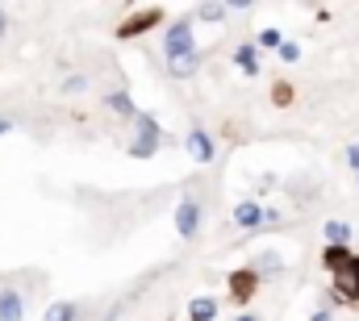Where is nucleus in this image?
<instances>
[{
    "label": "nucleus",
    "instance_id": "ddd939ff",
    "mask_svg": "<svg viewBox=\"0 0 359 321\" xmlns=\"http://www.w3.org/2000/svg\"><path fill=\"white\" fill-rule=\"evenodd\" d=\"M104 104H109L113 113H121L126 121H134V117H138V104L130 100V92H109V96H104Z\"/></svg>",
    "mask_w": 359,
    "mask_h": 321
},
{
    "label": "nucleus",
    "instance_id": "39448f33",
    "mask_svg": "<svg viewBox=\"0 0 359 321\" xmlns=\"http://www.w3.org/2000/svg\"><path fill=\"white\" fill-rule=\"evenodd\" d=\"M259 284H264V275H259L255 267L230 271V301H234V305H251V301L259 296Z\"/></svg>",
    "mask_w": 359,
    "mask_h": 321
},
{
    "label": "nucleus",
    "instance_id": "aec40b11",
    "mask_svg": "<svg viewBox=\"0 0 359 321\" xmlns=\"http://www.w3.org/2000/svg\"><path fill=\"white\" fill-rule=\"evenodd\" d=\"M280 59H284V63H297V59H301V46H297V42H280Z\"/></svg>",
    "mask_w": 359,
    "mask_h": 321
},
{
    "label": "nucleus",
    "instance_id": "412c9836",
    "mask_svg": "<svg viewBox=\"0 0 359 321\" xmlns=\"http://www.w3.org/2000/svg\"><path fill=\"white\" fill-rule=\"evenodd\" d=\"M63 92H67V96H76V92H88V80H84V76H72V80H63Z\"/></svg>",
    "mask_w": 359,
    "mask_h": 321
},
{
    "label": "nucleus",
    "instance_id": "5701e85b",
    "mask_svg": "<svg viewBox=\"0 0 359 321\" xmlns=\"http://www.w3.org/2000/svg\"><path fill=\"white\" fill-rule=\"evenodd\" d=\"M309 321H334V313H330V309H318V313H313Z\"/></svg>",
    "mask_w": 359,
    "mask_h": 321
},
{
    "label": "nucleus",
    "instance_id": "2eb2a0df",
    "mask_svg": "<svg viewBox=\"0 0 359 321\" xmlns=\"http://www.w3.org/2000/svg\"><path fill=\"white\" fill-rule=\"evenodd\" d=\"M80 317V305L76 301H55V305H46V313L42 321H76Z\"/></svg>",
    "mask_w": 359,
    "mask_h": 321
},
{
    "label": "nucleus",
    "instance_id": "4468645a",
    "mask_svg": "<svg viewBox=\"0 0 359 321\" xmlns=\"http://www.w3.org/2000/svg\"><path fill=\"white\" fill-rule=\"evenodd\" d=\"M322 234H326V246H351V234H355V230H351L347 221H326Z\"/></svg>",
    "mask_w": 359,
    "mask_h": 321
},
{
    "label": "nucleus",
    "instance_id": "f257e3e1",
    "mask_svg": "<svg viewBox=\"0 0 359 321\" xmlns=\"http://www.w3.org/2000/svg\"><path fill=\"white\" fill-rule=\"evenodd\" d=\"M163 146V125L155 113H138L134 117V138H130V159H155Z\"/></svg>",
    "mask_w": 359,
    "mask_h": 321
},
{
    "label": "nucleus",
    "instance_id": "9b49d317",
    "mask_svg": "<svg viewBox=\"0 0 359 321\" xmlns=\"http://www.w3.org/2000/svg\"><path fill=\"white\" fill-rule=\"evenodd\" d=\"M234 63H238L243 76H259V50H255V42H243L234 50Z\"/></svg>",
    "mask_w": 359,
    "mask_h": 321
},
{
    "label": "nucleus",
    "instance_id": "b1692460",
    "mask_svg": "<svg viewBox=\"0 0 359 321\" xmlns=\"http://www.w3.org/2000/svg\"><path fill=\"white\" fill-rule=\"evenodd\" d=\"M8 130H13V121H8V117H0V138H4Z\"/></svg>",
    "mask_w": 359,
    "mask_h": 321
},
{
    "label": "nucleus",
    "instance_id": "1a4fd4ad",
    "mask_svg": "<svg viewBox=\"0 0 359 321\" xmlns=\"http://www.w3.org/2000/svg\"><path fill=\"white\" fill-rule=\"evenodd\" d=\"M25 317V301L17 288H0V321H21Z\"/></svg>",
    "mask_w": 359,
    "mask_h": 321
},
{
    "label": "nucleus",
    "instance_id": "7ed1b4c3",
    "mask_svg": "<svg viewBox=\"0 0 359 321\" xmlns=\"http://www.w3.org/2000/svg\"><path fill=\"white\" fill-rule=\"evenodd\" d=\"M196 50V29H192V21H172L168 29H163V55H168V63L180 59V55H192Z\"/></svg>",
    "mask_w": 359,
    "mask_h": 321
},
{
    "label": "nucleus",
    "instance_id": "f3484780",
    "mask_svg": "<svg viewBox=\"0 0 359 321\" xmlns=\"http://www.w3.org/2000/svg\"><path fill=\"white\" fill-rule=\"evenodd\" d=\"M292 100H297V88H292L288 80H276V83H271V104H280V109H288Z\"/></svg>",
    "mask_w": 359,
    "mask_h": 321
},
{
    "label": "nucleus",
    "instance_id": "6e6552de",
    "mask_svg": "<svg viewBox=\"0 0 359 321\" xmlns=\"http://www.w3.org/2000/svg\"><path fill=\"white\" fill-rule=\"evenodd\" d=\"M184 146H188V155H192L196 163H213V138H209L205 130H188Z\"/></svg>",
    "mask_w": 359,
    "mask_h": 321
},
{
    "label": "nucleus",
    "instance_id": "a211bd4d",
    "mask_svg": "<svg viewBox=\"0 0 359 321\" xmlns=\"http://www.w3.org/2000/svg\"><path fill=\"white\" fill-rule=\"evenodd\" d=\"M280 29H259V38H255V50H280Z\"/></svg>",
    "mask_w": 359,
    "mask_h": 321
},
{
    "label": "nucleus",
    "instance_id": "0eeeda50",
    "mask_svg": "<svg viewBox=\"0 0 359 321\" xmlns=\"http://www.w3.org/2000/svg\"><path fill=\"white\" fill-rule=\"evenodd\" d=\"M234 226L259 230V226H264V205H259V200H238V205H234Z\"/></svg>",
    "mask_w": 359,
    "mask_h": 321
},
{
    "label": "nucleus",
    "instance_id": "bb28decb",
    "mask_svg": "<svg viewBox=\"0 0 359 321\" xmlns=\"http://www.w3.org/2000/svg\"><path fill=\"white\" fill-rule=\"evenodd\" d=\"M355 179H359V171H355Z\"/></svg>",
    "mask_w": 359,
    "mask_h": 321
},
{
    "label": "nucleus",
    "instance_id": "a878e982",
    "mask_svg": "<svg viewBox=\"0 0 359 321\" xmlns=\"http://www.w3.org/2000/svg\"><path fill=\"white\" fill-rule=\"evenodd\" d=\"M238 321H259V317H255V313H243V317H238Z\"/></svg>",
    "mask_w": 359,
    "mask_h": 321
},
{
    "label": "nucleus",
    "instance_id": "dca6fc26",
    "mask_svg": "<svg viewBox=\"0 0 359 321\" xmlns=\"http://www.w3.org/2000/svg\"><path fill=\"white\" fill-rule=\"evenodd\" d=\"M351 254H355L351 246H326V250H322V267H326V271H339Z\"/></svg>",
    "mask_w": 359,
    "mask_h": 321
},
{
    "label": "nucleus",
    "instance_id": "20e7f679",
    "mask_svg": "<svg viewBox=\"0 0 359 321\" xmlns=\"http://www.w3.org/2000/svg\"><path fill=\"white\" fill-rule=\"evenodd\" d=\"M155 25H163V8H159V4H147V8L130 13V17L117 25V38H121V42H130V38H142V34H147V29H155Z\"/></svg>",
    "mask_w": 359,
    "mask_h": 321
},
{
    "label": "nucleus",
    "instance_id": "f03ea898",
    "mask_svg": "<svg viewBox=\"0 0 359 321\" xmlns=\"http://www.w3.org/2000/svg\"><path fill=\"white\" fill-rule=\"evenodd\" d=\"M334 305H359V254H351L339 271H330V296L322 309H334Z\"/></svg>",
    "mask_w": 359,
    "mask_h": 321
},
{
    "label": "nucleus",
    "instance_id": "6ab92c4d",
    "mask_svg": "<svg viewBox=\"0 0 359 321\" xmlns=\"http://www.w3.org/2000/svg\"><path fill=\"white\" fill-rule=\"evenodd\" d=\"M230 13V4H196V17L201 21H222Z\"/></svg>",
    "mask_w": 359,
    "mask_h": 321
},
{
    "label": "nucleus",
    "instance_id": "9d476101",
    "mask_svg": "<svg viewBox=\"0 0 359 321\" xmlns=\"http://www.w3.org/2000/svg\"><path fill=\"white\" fill-rule=\"evenodd\" d=\"M201 71V55L192 50V55H180V59H172L168 63V76H176V80H192Z\"/></svg>",
    "mask_w": 359,
    "mask_h": 321
},
{
    "label": "nucleus",
    "instance_id": "4be33fe9",
    "mask_svg": "<svg viewBox=\"0 0 359 321\" xmlns=\"http://www.w3.org/2000/svg\"><path fill=\"white\" fill-rule=\"evenodd\" d=\"M347 163L359 171V142H351V146H347Z\"/></svg>",
    "mask_w": 359,
    "mask_h": 321
},
{
    "label": "nucleus",
    "instance_id": "423d86ee",
    "mask_svg": "<svg viewBox=\"0 0 359 321\" xmlns=\"http://www.w3.org/2000/svg\"><path fill=\"white\" fill-rule=\"evenodd\" d=\"M201 221H205L201 200H196V196H184L176 205V234L180 238H196V234H201Z\"/></svg>",
    "mask_w": 359,
    "mask_h": 321
},
{
    "label": "nucleus",
    "instance_id": "393cba45",
    "mask_svg": "<svg viewBox=\"0 0 359 321\" xmlns=\"http://www.w3.org/2000/svg\"><path fill=\"white\" fill-rule=\"evenodd\" d=\"M8 29V13H4V4H0V34Z\"/></svg>",
    "mask_w": 359,
    "mask_h": 321
},
{
    "label": "nucleus",
    "instance_id": "f8f14e48",
    "mask_svg": "<svg viewBox=\"0 0 359 321\" xmlns=\"http://www.w3.org/2000/svg\"><path fill=\"white\" fill-rule=\"evenodd\" d=\"M217 317V301L213 296H192L188 301V321H213Z\"/></svg>",
    "mask_w": 359,
    "mask_h": 321
}]
</instances>
